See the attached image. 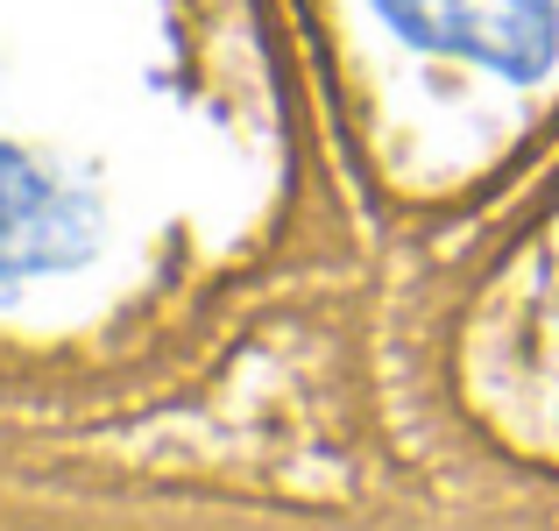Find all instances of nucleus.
<instances>
[{
	"label": "nucleus",
	"instance_id": "obj_1",
	"mask_svg": "<svg viewBox=\"0 0 559 531\" xmlns=\"http://www.w3.org/2000/svg\"><path fill=\"white\" fill-rule=\"evenodd\" d=\"M396 36L467 57L503 79H538L559 50V0H376Z\"/></svg>",
	"mask_w": 559,
	"mask_h": 531
},
{
	"label": "nucleus",
	"instance_id": "obj_2",
	"mask_svg": "<svg viewBox=\"0 0 559 531\" xmlns=\"http://www.w3.org/2000/svg\"><path fill=\"white\" fill-rule=\"evenodd\" d=\"M85 248H93V213L79 205V191H64V177L0 142V291L71 270Z\"/></svg>",
	"mask_w": 559,
	"mask_h": 531
}]
</instances>
